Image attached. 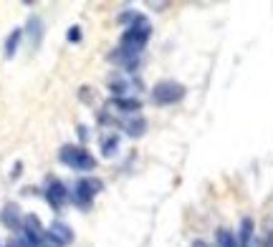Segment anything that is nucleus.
<instances>
[{
	"mask_svg": "<svg viewBox=\"0 0 273 247\" xmlns=\"http://www.w3.org/2000/svg\"><path fill=\"white\" fill-rule=\"evenodd\" d=\"M185 93L187 89L182 86L180 81H159V84H154V89H152V104L154 106H172V104H180L182 98H185Z\"/></svg>",
	"mask_w": 273,
	"mask_h": 247,
	"instance_id": "nucleus-3",
	"label": "nucleus"
},
{
	"mask_svg": "<svg viewBox=\"0 0 273 247\" xmlns=\"http://www.w3.org/2000/svg\"><path fill=\"white\" fill-rule=\"evenodd\" d=\"M21 38H23V31H21V28L10 31V35L5 38V56H8V58L15 56V51H18V46H21Z\"/></svg>",
	"mask_w": 273,
	"mask_h": 247,
	"instance_id": "nucleus-14",
	"label": "nucleus"
},
{
	"mask_svg": "<svg viewBox=\"0 0 273 247\" xmlns=\"http://www.w3.org/2000/svg\"><path fill=\"white\" fill-rule=\"evenodd\" d=\"M0 222H3L8 230L21 232V227H23V212H21V207H18L15 202H8V204L3 207V212H0Z\"/></svg>",
	"mask_w": 273,
	"mask_h": 247,
	"instance_id": "nucleus-9",
	"label": "nucleus"
},
{
	"mask_svg": "<svg viewBox=\"0 0 273 247\" xmlns=\"http://www.w3.org/2000/svg\"><path fill=\"white\" fill-rule=\"evenodd\" d=\"M59 161L74 172H94L96 167V159L89 154V149L76 147V144H63L59 149Z\"/></svg>",
	"mask_w": 273,
	"mask_h": 247,
	"instance_id": "nucleus-2",
	"label": "nucleus"
},
{
	"mask_svg": "<svg viewBox=\"0 0 273 247\" xmlns=\"http://www.w3.org/2000/svg\"><path fill=\"white\" fill-rule=\"evenodd\" d=\"M46 202H48L56 212H61V210L71 202V194H68L66 184L59 182V179H51V182L46 184Z\"/></svg>",
	"mask_w": 273,
	"mask_h": 247,
	"instance_id": "nucleus-8",
	"label": "nucleus"
},
{
	"mask_svg": "<svg viewBox=\"0 0 273 247\" xmlns=\"http://www.w3.org/2000/svg\"><path fill=\"white\" fill-rule=\"evenodd\" d=\"M112 106L119 111V114H126V116H134L142 111V101L134 98V96H126V98H112Z\"/></svg>",
	"mask_w": 273,
	"mask_h": 247,
	"instance_id": "nucleus-11",
	"label": "nucleus"
},
{
	"mask_svg": "<svg viewBox=\"0 0 273 247\" xmlns=\"http://www.w3.org/2000/svg\"><path fill=\"white\" fill-rule=\"evenodd\" d=\"M192 247H208V245H205V242H200V240H197V242H195V245H192Z\"/></svg>",
	"mask_w": 273,
	"mask_h": 247,
	"instance_id": "nucleus-21",
	"label": "nucleus"
},
{
	"mask_svg": "<svg viewBox=\"0 0 273 247\" xmlns=\"http://www.w3.org/2000/svg\"><path fill=\"white\" fill-rule=\"evenodd\" d=\"M109 91L112 98H126V96L137 98V91H142V81L134 78V73H114L109 78Z\"/></svg>",
	"mask_w": 273,
	"mask_h": 247,
	"instance_id": "nucleus-5",
	"label": "nucleus"
},
{
	"mask_svg": "<svg viewBox=\"0 0 273 247\" xmlns=\"http://www.w3.org/2000/svg\"><path fill=\"white\" fill-rule=\"evenodd\" d=\"M10 247H13V245H10Z\"/></svg>",
	"mask_w": 273,
	"mask_h": 247,
	"instance_id": "nucleus-22",
	"label": "nucleus"
},
{
	"mask_svg": "<svg viewBox=\"0 0 273 247\" xmlns=\"http://www.w3.org/2000/svg\"><path fill=\"white\" fill-rule=\"evenodd\" d=\"M121 129H124V134H126V136L139 139V136H144V134H147V119H144L142 114L126 116V119L121 121Z\"/></svg>",
	"mask_w": 273,
	"mask_h": 247,
	"instance_id": "nucleus-10",
	"label": "nucleus"
},
{
	"mask_svg": "<svg viewBox=\"0 0 273 247\" xmlns=\"http://www.w3.org/2000/svg\"><path fill=\"white\" fill-rule=\"evenodd\" d=\"M250 237H253V219H250V217H243L241 219V232H238V245L250 247Z\"/></svg>",
	"mask_w": 273,
	"mask_h": 247,
	"instance_id": "nucleus-12",
	"label": "nucleus"
},
{
	"mask_svg": "<svg viewBox=\"0 0 273 247\" xmlns=\"http://www.w3.org/2000/svg\"><path fill=\"white\" fill-rule=\"evenodd\" d=\"M46 242L53 247H68L74 242V230L63 219H53L46 230Z\"/></svg>",
	"mask_w": 273,
	"mask_h": 247,
	"instance_id": "nucleus-7",
	"label": "nucleus"
},
{
	"mask_svg": "<svg viewBox=\"0 0 273 247\" xmlns=\"http://www.w3.org/2000/svg\"><path fill=\"white\" fill-rule=\"evenodd\" d=\"M266 247H273V232L268 235V240H266Z\"/></svg>",
	"mask_w": 273,
	"mask_h": 247,
	"instance_id": "nucleus-20",
	"label": "nucleus"
},
{
	"mask_svg": "<svg viewBox=\"0 0 273 247\" xmlns=\"http://www.w3.org/2000/svg\"><path fill=\"white\" fill-rule=\"evenodd\" d=\"M119 152V136L117 134H106L101 139V154L104 156H114Z\"/></svg>",
	"mask_w": 273,
	"mask_h": 247,
	"instance_id": "nucleus-15",
	"label": "nucleus"
},
{
	"mask_svg": "<svg viewBox=\"0 0 273 247\" xmlns=\"http://www.w3.org/2000/svg\"><path fill=\"white\" fill-rule=\"evenodd\" d=\"M81 101L91 104V89H89V86H84V89H81Z\"/></svg>",
	"mask_w": 273,
	"mask_h": 247,
	"instance_id": "nucleus-18",
	"label": "nucleus"
},
{
	"mask_svg": "<svg viewBox=\"0 0 273 247\" xmlns=\"http://www.w3.org/2000/svg\"><path fill=\"white\" fill-rule=\"evenodd\" d=\"M99 189H101V182H99V179H94V177H81V179L74 184V194H71V199H74V204H76V207L89 210L91 202H94V197L99 194Z\"/></svg>",
	"mask_w": 273,
	"mask_h": 247,
	"instance_id": "nucleus-6",
	"label": "nucleus"
},
{
	"mask_svg": "<svg viewBox=\"0 0 273 247\" xmlns=\"http://www.w3.org/2000/svg\"><path fill=\"white\" fill-rule=\"evenodd\" d=\"M66 38H68L71 43H79V40H81V28H79V26H71V28H68V35H66Z\"/></svg>",
	"mask_w": 273,
	"mask_h": 247,
	"instance_id": "nucleus-17",
	"label": "nucleus"
},
{
	"mask_svg": "<svg viewBox=\"0 0 273 247\" xmlns=\"http://www.w3.org/2000/svg\"><path fill=\"white\" fill-rule=\"evenodd\" d=\"M217 247H241V245H238V237L230 230H220L217 232Z\"/></svg>",
	"mask_w": 273,
	"mask_h": 247,
	"instance_id": "nucleus-16",
	"label": "nucleus"
},
{
	"mask_svg": "<svg viewBox=\"0 0 273 247\" xmlns=\"http://www.w3.org/2000/svg\"><path fill=\"white\" fill-rule=\"evenodd\" d=\"M18 247H43L46 245V230L35 215H23V227L18 235Z\"/></svg>",
	"mask_w": 273,
	"mask_h": 247,
	"instance_id": "nucleus-4",
	"label": "nucleus"
},
{
	"mask_svg": "<svg viewBox=\"0 0 273 247\" xmlns=\"http://www.w3.org/2000/svg\"><path fill=\"white\" fill-rule=\"evenodd\" d=\"M26 31L30 35V43H33V48H38V43H41V35H43V23H41V18H30L28 26H26Z\"/></svg>",
	"mask_w": 273,
	"mask_h": 247,
	"instance_id": "nucleus-13",
	"label": "nucleus"
},
{
	"mask_svg": "<svg viewBox=\"0 0 273 247\" xmlns=\"http://www.w3.org/2000/svg\"><path fill=\"white\" fill-rule=\"evenodd\" d=\"M79 136H81V141H86L89 139V129L86 126H79Z\"/></svg>",
	"mask_w": 273,
	"mask_h": 247,
	"instance_id": "nucleus-19",
	"label": "nucleus"
},
{
	"mask_svg": "<svg viewBox=\"0 0 273 247\" xmlns=\"http://www.w3.org/2000/svg\"><path fill=\"white\" fill-rule=\"evenodd\" d=\"M150 38H152L150 20H147L144 15H139L132 26H126V31L121 33L119 46H121V48H126V51H132V53H142V51H144V46L150 43Z\"/></svg>",
	"mask_w": 273,
	"mask_h": 247,
	"instance_id": "nucleus-1",
	"label": "nucleus"
}]
</instances>
